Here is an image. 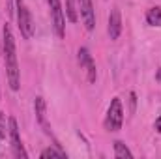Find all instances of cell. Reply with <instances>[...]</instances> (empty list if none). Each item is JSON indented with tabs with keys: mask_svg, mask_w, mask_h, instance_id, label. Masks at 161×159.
<instances>
[{
	"mask_svg": "<svg viewBox=\"0 0 161 159\" xmlns=\"http://www.w3.org/2000/svg\"><path fill=\"white\" fill-rule=\"evenodd\" d=\"M66 17L69 23H77L79 21V6L77 0H66Z\"/></svg>",
	"mask_w": 161,
	"mask_h": 159,
	"instance_id": "30bf717a",
	"label": "cell"
},
{
	"mask_svg": "<svg viewBox=\"0 0 161 159\" xmlns=\"http://www.w3.org/2000/svg\"><path fill=\"white\" fill-rule=\"evenodd\" d=\"M6 114L0 111V139H6Z\"/></svg>",
	"mask_w": 161,
	"mask_h": 159,
	"instance_id": "5bb4252c",
	"label": "cell"
},
{
	"mask_svg": "<svg viewBox=\"0 0 161 159\" xmlns=\"http://www.w3.org/2000/svg\"><path fill=\"white\" fill-rule=\"evenodd\" d=\"M8 133H9V140H11V152L15 157H28L25 146H23V140H21V135H19V125H17V120L8 118Z\"/></svg>",
	"mask_w": 161,
	"mask_h": 159,
	"instance_id": "5b68a950",
	"label": "cell"
},
{
	"mask_svg": "<svg viewBox=\"0 0 161 159\" xmlns=\"http://www.w3.org/2000/svg\"><path fill=\"white\" fill-rule=\"evenodd\" d=\"M34 109H36V118H38V122L41 123V127L45 129L47 135H51V129H49V123H47V107H45L43 97H36Z\"/></svg>",
	"mask_w": 161,
	"mask_h": 159,
	"instance_id": "9c48e42d",
	"label": "cell"
},
{
	"mask_svg": "<svg viewBox=\"0 0 161 159\" xmlns=\"http://www.w3.org/2000/svg\"><path fill=\"white\" fill-rule=\"evenodd\" d=\"M66 152H60V150H54V148H45L43 152L40 154L41 159H47V157H64Z\"/></svg>",
	"mask_w": 161,
	"mask_h": 159,
	"instance_id": "4fadbf2b",
	"label": "cell"
},
{
	"mask_svg": "<svg viewBox=\"0 0 161 159\" xmlns=\"http://www.w3.org/2000/svg\"><path fill=\"white\" fill-rule=\"evenodd\" d=\"M107 32H109V38L113 41H116L122 34V15L118 8H113L111 13H109V25H107Z\"/></svg>",
	"mask_w": 161,
	"mask_h": 159,
	"instance_id": "ba28073f",
	"label": "cell"
},
{
	"mask_svg": "<svg viewBox=\"0 0 161 159\" xmlns=\"http://www.w3.org/2000/svg\"><path fill=\"white\" fill-rule=\"evenodd\" d=\"M77 60H79V66L80 69H84L86 73V80L88 82H96L97 79V69H96V62L90 54V51L86 47H80L79 52H77Z\"/></svg>",
	"mask_w": 161,
	"mask_h": 159,
	"instance_id": "8992f818",
	"label": "cell"
},
{
	"mask_svg": "<svg viewBox=\"0 0 161 159\" xmlns=\"http://www.w3.org/2000/svg\"><path fill=\"white\" fill-rule=\"evenodd\" d=\"M15 8H17V23H19L21 36L25 40H30L34 36V19H32V13L26 8L25 0H15Z\"/></svg>",
	"mask_w": 161,
	"mask_h": 159,
	"instance_id": "7a4b0ae2",
	"label": "cell"
},
{
	"mask_svg": "<svg viewBox=\"0 0 161 159\" xmlns=\"http://www.w3.org/2000/svg\"><path fill=\"white\" fill-rule=\"evenodd\" d=\"M49 4V11H51V23H53V30L56 34L58 40H62L66 36V13L62 8L60 0H47Z\"/></svg>",
	"mask_w": 161,
	"mask_h": 159,
	"instance_id": "3957f363",
	"label": "cell"
},
{
	"mask_svg": "<svg viewBox=\"0 0 161 159\" xmlns=\"http://www.w3.org/2000/svg\"><path fill=\"white\" fill-rule=\"evenodd\" d=\"M77 6H79V13H80L84 28L88 32H92L96 28V11H94L92 0H77Z\"/></svg>",
	"mask_w": 161,
	"mask_h": 159,
	"instance_id": "52a82bcc",
	"label": "cell"
},
{
	"mask_svg": "<svg viewBox=\"0 0 161 159\" xmlns=\"http://www.w3.org/2000/svg\"><path fill=\"white\" fill-rule=\"evenodd\" d=\"M154 129H156L158 133H161V116L159 118H156V122H154Z\"/></svg>",
	"mask_w": 161,
	"mask_h": 159,
	"instance_id": "9a60e30c",
	"label": "cell"
},
{
	"mask_svg": "<svg viewBox=\"0 0 161 159\" xmlns=\"http://www.w3.org/2000/svg\"><path fill=\"white\" fill-rule=\"evenodd\" d=\"M146 23L150 26H161V8L154 6L146 11Z\"/></svg>",
	"mask_w": 161,
	"mask_h": 159,
	"instance_id": "8fae6325",
	"label": "cell"
},
{
	"mask_svg": "<svg viewBox=\"0 0 161 159\" xmlns=\"http://www.w3.org/2000/svg\"><path fill=\"white\" fill-rule=\"evenodd\" d=\"M156 80H158V82H161V68L156 71Z\"/></svg>",
	"mask_w": 161,
	"mask_h": 159,
	"instance_id": "e0dca14e",
	"label": "cell"
},
{
	"mask_svg": "<svg viewBox=\"0 0 161 159\" xmlns=\"http://www.w3.org/2000/svg\"><path fill=\"white\" fill-rule=\"evenodd\" d=\"M124 125V107L118 97H114L107 109V116H105V129L107 131H120Z\"/></svg>",
	"mask_w": 161,
	"mask_h": 159,
	"instance_id": "277c9868",
	"label": "cell"
},
{
	"mask_svg": "<svg viewBox=\"0 0 161 159\" xmlns=\"http://www.w3.org/2000/svg\"><path fill=\"white\" fill-rule=\"evenodd\" d=\"M6 8H8L6 11H8V13L11 15V13H13V4H11V0H6Z\"/></svg>",
	"mask_w": 161,
	"mask_h": 159,
	"instance_id": "2e32d148",
	"label": "cell"
},
{
	"mask_svg": "<svg viewBox=\"0 0 161 159\" xmlns=\"http://www.w3.org/2000/svg\"><path fill=\"white\" fill-rule=\"evenodd\" d=\"M2 51H4V62H6V75L9 88L13 92L19 90L21 86V69H19V62H17V47H15V38L13 32L9 28V25L6 23L2 28Z\"/></svg>",
	"mask_w": 161,
	"mask_h": 159,
	"instance_id": "6da1fadb",
	"label": "cell"
},
{
	"mask_svg": "<svg viewBox=\"0 0 161 159\" xmlns=\"http://www.w3.org/2000/svg\"><path fill=\"white\" fill-rule=\"evenodd\" d=\"M113 148H114V157H118V159L133 157V152H131L122 140H114V142H113Z\"/></svg>",
	"mask_w": 161,
	"mask_h": 159,
	"instance_id": "7c38bea8",
	"label": "cell"
}]
</instances>
